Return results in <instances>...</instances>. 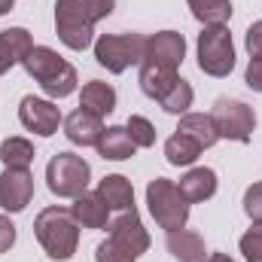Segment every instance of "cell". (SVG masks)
Instances as JSON below:
<instances>
[{"mask_svg": "<svg viewBox=\"0 0 262 262\" xmlns=\"http://www.w3.org/2000/svg\"><path fill=\"white\" fill-rule=\"evenodd\" d=\"M210 122L220 137L235 140V143H247L256 131V113H253V107H247L238 98H220L210 110Z\"/></svg>", "mask_w": 262, "mask_h": 262, "instance_id": "cell-7", "label": "cell"}, {"mask_svg": "<svg viewBox=\"0 0 262 262\" xmlns=\"http://www.w3.org/2000/svg\"><path fill=\"white\" fill-rule=\"evenodd\" d=\"M192 101H195L192 85H189L186 79H180V76H177V82L168 89V95H165L159 104H162V110H165V113H171V116H183V113H189Z\"/></svg>", "mask_w": 262, "mask_h": 262, "instance_id": "cell-26", "label": "cell"}, {"mask_svg": "<svg viewBox=\"0 0 262 262\" xmlns=\"http://www.w3.org/2000/svg\"><path fill=\"white\" fill-rule=\"evenodd\" d=\"M207 262H235L229 253H207Z\"/></svg>", "mask_w": 262, "mask_h": 262, "instance_id": "cell-34", "label": "cell"}, {"mask_svg": "<svg viewBox=\"0 0 262 262\" xmlns=\"http://www.w3.org/2000/svg\"><path fill=\"white\" fill-rule=\"evenodd\" d=\"M244 46L250 52V58H262V21H253L244 34Z\"/></svg>", "mask_w": 262, "mask_h": 262, "instance_id": "cell-31", "label": "cell"}, {"mask_svg": "<svg viewBox=\"0 0 262 262\" xmlns=\"http://www.w3.org/2000/svg\"><path fill=\"white\" fill-rule=\"evenodd\" d=\"M244 213H247L253 223L262 220V183H253V186L244 192Z\"/></svg>", "mask_w": 262, "mask_h": 262, "instance_id": "cell-30", "label": "cell"}, {"mask_svg": "<svg viewBox=\"0 0 262 262\" xmlns=\"http://www.w3.org/2000/svg\"><path fill=\"white\" fill-rule=\"evenodd\" d=\"M34 235L40 241V247L46 250V256L55 262L73 259L76 247H79V223L73 220L70 207H43L34 220Z\"/></svg>", "mask_w": 262, "mask_h": 262, "instance_id": "cell-2", "label": "cell"}, {"mask_svg": "<svg viewBox=\"0 0 262 262\" xmlns=\"http://www.w3.org/2000/svg\"><path fill=\"white\" fill-rule=\"evenodd\" d=\"M125 128H128V134H131V140H134L137 149H149V146L156 143V125H152L146 116H131Z\"/></svg>", "mask_w": 262, "mask_h": 262, "instance_id": "cell-27", "label": "cell"}, {"mask_svg": "<svg viewBox=\"0 0 262 262\" xmlns=\"http://www.w3.org/2000/svg\"><path fill=\"white\" fill-rule=\"evenodd\" d=\"M95 149H98V156L101 159H110V162H125L134 156V140H131V134L125 125H110V128L101 131V137H98V143H95Z\"/></svg>", "mask_w": 262, "mask_h": 262, "instance_id": "cell-17", "label": "cell"}, {"mask_svg": "<svg viewBox=\"0 0 262 262\" xmlns=\"http://www.w3.org/2000/svg\"><path fill=\"white\" fill-rule=\"evenodd\" d=\"M177 131L186 134V137H192L201 149H210V146L220 140V134H216L213 122H210V113H183Z\"/></svg>", "mask_w": 262, "mask_h": 262, "instance_id": "cell-22", "label": "cell"}, {"mask_svg": "<svg viewBox=\"0 0 262 262\" xmlns=\"http://www.w3.org/2000/svg\"><path fill=\"white\" fill-rule=\"evenodd\" d=\"M116 0H55V34L67 49L95 46V25L113 12Z\"/></svg>", "mask_w": 262, "mask_h": 262, "instance_id": "cell-1", "label": "cell"}, {"mask_svg": "<svg viewBox=\"0 0 262 262\" xmlns=\"http://www.w3.org/2000/svg\"><path fill=\"white\" fill-rule=\"evenodd\" d=\"M79 107L104 119L107 113H113V110H116V89H113L110 82L92 79V82H85V85H82V92H79Z\"/></svg>", "mask_w": 262, "mask_h": 262, "instance_id": "cell-18", "label": "cell"}, {"mask_svg": "<svg viewBox=\"0 0 262 262\" xmlns=\"http://www.w3.org/2000/svg\"><path fill=\"white\" fill-rule=\"evenodd\" d=\"M180 195L186 198V204H198L216 195V171L213 168H189L180 183H177Z\"/></svg>", "mask_w": 262, "mask_h": 262, "instance_id": "cell-16", "label": "cell"}, {"mask_svg": "<svg viewBox=\"0 0 262 262\" xmlns=\"http://www.w3.org/2000/svg\"><path fill=\"white\" fill-rule=\"evenodd\" d=\"M12 244H15V226H12L9 216L0 213V253H6Z\"/></svg>", "mask_w": 262, "mask_h": 262, "instance_id": "cell-32", "label": "cell"}, {"mask_svg": "<svg viewBox=\"0 0 262 262\" xmlns=\"http://www.w3.org/2000/svg\"><path fill=\"white\" fill-rule=\"evenodd\" d=\"M146 58L143 34H101L95 40V61L110 73H125L128 67H140Z\"/></svg>", "mask_w": 262, "mask_h": 262, "instance_id": "cell-3", "label": "cell"}, {"mask_svg": "<svg viewBox=\"0 0 262 262\" xmlns=\"http://www.w3.org/2000/svg\"><path fill=\"white\" fill-rule=\"evenodd\" d=\"M198 156H201V146H198L192 137L180 134V131H174V134L165 140V159H168V165H174V168L195 165Z\"/></svg>", "mask_w": 262, "mask_h": 262, "instance_id": "cell-23", "label": "cell"}, {"mask_svg": "<svg viewBox=\"0 0 262 262\" xmlns=\"http://www.w3.org/2000/svg\"><path fill=\"white\" fill-rule=\"evenodd\" d=\"M168 250H171L174 259H180V262H207L204 238L198 232H192V229L168 232Z\"/></svg>", "mask_w": 262, "mask_h": 262, "instance_id": "cell-19", "label": "cell"}, {"mask_svg": "<svg viewBox=\"0 0 262 262\" xmlns=\"http://www.w3.org/2000/svg\"><path fill=\"white\" fill-rule=\"evenodd\" d=\"M34 198V174L28 168H3L0 174V207L6 213H21Z\"/></svg>", "mask_w": 262, "mask_h": 262, "instance_id": "cell-9", "label": "cell"}, {"mask_svg": "<svg viewBox=\"0 0 262 262\" xmlns=\"http://www.w3.org/2000/svg\"><path fill=\"white\" fill-rule=\"evenodd\" d=\"M18 122L28 131L40 134V137H52L64 119H61V110H58L52 101L28 95V98H21V104H18Z\"/></svg>", "mask_w": 262, "mask_h": 262, "instance_id": "cell-8", "label": "cell"}, {"mask_svg": "<svg viewBox=\"0 0 262 262\" xmlns=\"http://www.w3.org/2000/svg\"><path fill=\"white\" fill-rule=\"evenodd\" d=\"M244 82H247L253 92H262V58H250L247 73H244Z\"/></svg>", "mask_w": 262, "mask_h": 262, "instance_id": "cell-33", "label": "cell"}, {"mask_svg": "<svg viewBox=\"0 0 262 262\" xmlns=\"http://www.w3.org/2000/svg\"><path fill=\"white\" fill-rule=\"evenodd\" d=\"M101 131H104V119L95 116V113H89V110H82V107L73 110V113L64 119L67 140L76 143V146H95L98 137H101Z\"/></svg>", "mask_w": 262, "mask_h": 262, "instance_id": "cell-14", "label": "cell"}, {"mask_svg": "<svg viewBox=\"0 0 262 262\" xmlns=\"http://www.w3.org/2000/svg\"><path fill=\"white\" fill-rule=\"evenodd\" d=\"M70 213H73V220H76L82 229H107V223H110V207L101 201L98 192H82V195H76L73 204H70Z\"/></svg>", "mask_w": 262, "mask_h": 262, "instance_id": "cell-15", "label": "cell"}, {"mask_svg": "<svg viewBox=\"0 0 262 262\" xmlns=\"http://www.w3.org/2000/svg\"><path fill=\"white\" fill-rule=\"evenodd\" d=\"M98 195H101V201L110 210H128V207H134V186H131L128 177H122V174H107L98 183Z\"/></svg>", "mask_w": 262, "mask_h": 262, "instance_id": "cell-21", "label": "cell"}, {"mask_svg": "<svg viewBox=\"0 0 262 262\" xmlns=\"http://www.w3.org/2000/svg\"><path fill=\"white\" fill-rule=\"evenodd\" d=\"M192 15L207 28V25H229L232 18V0H186Z\"/></svg>", "mask_w": 262, "mask_h": 262, "instance_id": "cell-25", "label": "cell"}, {"mask_svg": "<svg viewBox=\"0 0 262 262\" xmlns=\"http://www.w3.org/2000/svg\"><path fill=\"white\" fill-rule=\"evenodd\" d=\"M31 49H34L31 31H25V28H6V31H0V76L9 73L15 64H21Z\"/></svg>", "mask_w": 262, "mask_h": 262, "instance_id": "cell-12", "label": "cell"}, {"mask_svg": "<svg viewBox=\"0 0 262 262\" xmlns=\"http://www.w3.org/2000/svg\"><path fill=\"white\" fill-rule=\"evenodd\" d=\"M95 262H137V256L125 250L122 244H116L113 238H107L95 247Z\"/></svg>", "mask_w": 262, "mask_h": 262, "instance_id": "cell-28", "label": "cell"}, {"mask_svg": "<svg viewBox=\"0 0 262 262\" xmlns=\"http://www.w3.org/2000/svg\"><path fill=\"white\" fill-rule=\"evenodd\" d=\"M21 67L28 70V76H31V79H37L40 85H46L49 79H55V76L64 70L67 61L55 52V49H49V46H34V49L25 55Z\"/></svg>", "mask_w": 262, "mask_h": 262, "instance_id": "cell-13", "label": "cell"}, {"mask_svg": "<svg viewBox=\"0 0 262 262\" xmlns=\"http://www.w3.org/2000/svg\"><path fill=\"white\" fill-rule=\"evenodd\" d=\"M12 3H15V0H0V15H6V12H12Z\"/></svg>", "mask_w": 262, "mask_h": 262, "instance_id": "cell-35", "label": "cell"}, {"mask_svg": "<svg viewBox=\"0 0 262 262\" xmlns=\"http://www.w3.org/2000/svg\"><path fill=\"white\" fill-rule=\"evenodd\" d=\"M198 67L201 73L223 79L235 70V43L226 25H207L198 34Z\"/></svg>", "mask_w": 262, "mask_h": 262, "instance_id": "cell-5", "label": "cell"}, {"mask_svg": "<svg viewBox=\"0 0 262 262\" xmlns=\"http://www.w3.org/2000/svg\"><path fill=\"white\" fill-rule=\"evenodd\" d=\"M146 204H149L152 220L165 232L186 229V223H189V204H186V198L180 195V189H177L174 180H168V177L149 180V186H146Z\"/></svg>", "mask_w": 262, "mask_h": 262, "instance_id": "cell-4", "label": "cell"}, {"mask_svg": "<svg viewBox=\"0 0 262 262\" xmlns=\"http://www.w3.org/2000/svg\"><path fill=\"white\" fill-rule=\"evenodd\" d=\"M92 168L82 156L76 152H58L46 165V186L49 192L58 198H76L89 189Z\"/></svg>", "mask_w": 262, "mask_h": 262, "instance_id": "cell-6", "label": "cell"}, {"mask_svg": "<svg viewBox=\"0 0 262 262\" xmlns=\"http://www.w3.org/2000/svg\"><path fill=\"white\" fill-rule=\"evenodd\" d=\"M241 253L247 262H262V220L241 235Z\"/></svg>", "mask_w": 262, "mask_h": 262, "instance_id": "cell-29", "label": "cell"}, {"mask_svg": "<svg viewBox=\"0 0 262 262\" xmlns=\"http://www.w3.org/2000/svg\"><path fill=\"white\" fill-rule=\"evenodd\" d=\"M137 82H140V92H143L146 98L162 101V98L168 95V89L177 82V70L162 67V64H152V61H143V64H140V76H137Z\"/></svg>", "mask_w": 262, "mask_h": 262, "instance_id": "cell-20", "label": "cell"}, {"mask_svg": "<svg viewBox=\"0 0 262 262\" xmlns=\"http://www.w3.org/2000/svg\"><path fill=\"white\" fill-rule=\"evenodd\" d=\"M34 143L25 137H6L0 143V162L3 168H31L34 165Z\"/></svg>", "mask_w": 262, "mask_h": 262, "instance_id": "cell-24", "label": "cell"}, {"mask_svg": "<svg viewBox=\"0 0 262 262\" xmlns=\"http://www.w3.org/2000/svg\"><path fill=\"white\" fill-rule=\"evenodd\" d=\"M107 229H110V235H107V238H113L116 244H122L125 250H131L137 259H140V253H146V250H149V232L143 229L137 207L119 210V216H113V220L107 223Z\"/></svg>", "mask_w": 262, "mask_h": 262, "instance_id": "cell-10", "label": "cell"}, {"mask_svg": "<svg viewBox=\"0 0 262 262\" xmlns=\"http://www.w3.org/2000/svg\"><path fill=\"white\" fill-rule=\"evenodd\" d=\"M186 58V40L183 34L177 31H159L152 37H146V58L143 61H152V64H162V67H177L183 64Z\"/></svg>", "mask_w": 262, "mask_h": 262, "instance_id": "cell-11", "label": "cell"}]
</instances>
